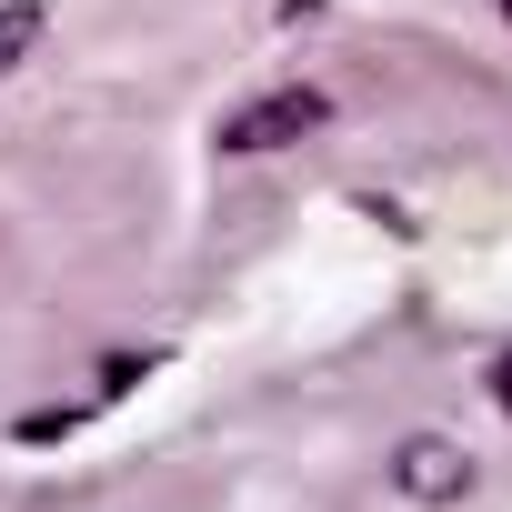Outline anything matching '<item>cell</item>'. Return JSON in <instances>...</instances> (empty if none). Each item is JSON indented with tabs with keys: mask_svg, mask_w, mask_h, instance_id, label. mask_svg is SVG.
Returning <instances> with one entry per match:
<instances>
[{
	"mask_svg": "<svg viewBox=\"0 0 512 512\" xmlns=\"http://www.w3.org/2000/svg\"><path fill=\"white\" fill-rule=\"evenodd\" d=\"M332 121V91H312V81H292V91H262V101H241V111H221V151L231 161H262V151H282V141H302V131H322Z\"/></svg>",
	"mask_w": 512,
	"mask_h": 512,
	"instance_id": "6da1fadb",
	"label": "cell"
},
{
	"mask_svg": "<svg viewBox=\"0 0 512 512\" xmlns=\"http://www.w3.org/2000/svg\"><path fill=\"white\" fill-rule=\"evenodd\" d=\"M392 492H402V502H462V492H472V452L442 442V432H412V442L392 452Z\"/></svg>",
	"mask_w": 512,
	"mask_h": 512,
	"instance_id": "7a4b0ae2",
	"label": "cell"
},
{
	"mask_svg": "<svg viewBox=\"0 0 512 512\" xmlns=\"http://www.w3.org/2000/svg\"><path fill=\"white\" fill-rule=\"evenodd\" d=\"M41 31H51V11H41V0H0V81H11V71L41 51Z\"/></svg>",
	"mask_w": 512,
	"mask_h": 512,
	"instance_id": "3957f363",
	"label": "cell"
},
{
	"mask_svg": "<svg viewBox=\"0 0 512 512\" xmlns=\"http://www.w3.org/2000/svg\"><path fill=\"white\" fill-rule=\"evenodd\" d=\"M492 11H502V21H512V0H492Z\"/></svg>",
	"mask_w": 512,
	"mask_h": 512,
	"instance_id": "5b68a950",
	"label": "cell"
},
{
	"mask_svg": "<svg viewBox=\"0 0 512 512\" xmlns=\"http://www.w3.org/2000/svg\"><path fill=\"white\" fill-rule=\"evenodd\" d=\"M492 402H502V412H512V352H502V362H492Z\"/></svg>",
	"mask_w": 512,
	"mask_h": 512,
	"instance_id": "277c9868",
	"label": "cell"
}]
</instances>
